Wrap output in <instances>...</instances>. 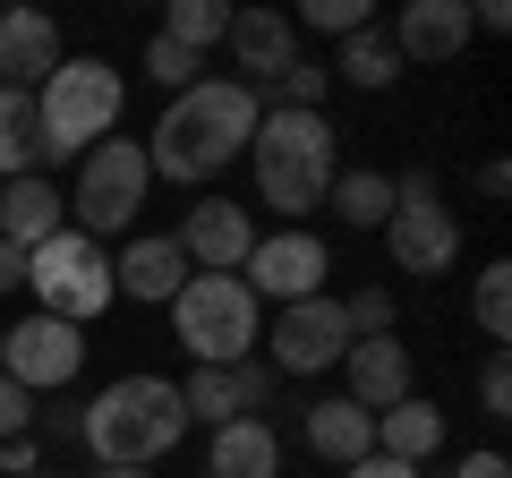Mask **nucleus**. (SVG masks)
Instances as JSON below:
<instances>
[{"label": "nucleus", "instance_id": "18", "mask_svg": "<svg viewBox=\"0 0 512 478\" xmlns=\"http://www.w3.org/2000/svg\"><path fill=\"white\" fill-rule=\"evenodd\" d=\"M60 60H69V52H60V26L43 18V9H0V86L35 94Z\"/></svg>", "mask_w": 512, "mask_h": 478}, {"label": "nucleus", "instance_id": "28", "mask_svg": "<svg viewBox=\"0 0 512 478\" xmlns=\"http://www.w3.org/2000/svg\"><path fill=\"white\" fill-rule=\"evenodd\" d=\"M197 69H205V60L188 52V43H171V35H154V43H146V77H154V86L188 94V86H197Z\"/></svg>", "mask_w": 512, "mask_h": 478}, {"label": "nucleus", "instance_id": "1", "mask_svg": "<svg viewBox=\"0 0 512 478\" xmlns=\"http://www.w3.org/2000/svg\"><path fill=\"white\" fill-rule=\"evenodd\" d=\"M256 94L239 86V77H197L188 94H171L163 103V120H154V137H146V171L154 180H214L222 163H239L248 154V137H256Z\"/></svg>", "mask_w": 512, "mask_h": 478}, {"label": "nucleus", "instance_id": "20", "mask_svg": "<svg viewBox=\"0 0 512 478\" xmlns=\"http://www.w3.org/2000/svg\"><path fill=\"white\" fill-rule=\"evenodd\" d=\"M299 436H308V453H316V461H333V470H350V461H367V453H376V419H367L359 402H342V393L308 402Z\"/></svg>", "mask_w": 512, "mask_h": 478}, {"label": "nucleus", "instance_id": "36", "mask_svg": "<svg viewBox=\"0 0 512 478\" xmlns=\"http://www.w3.org/2000/svg\"><path fill=\"white\" fill-rule=\"evenodd\" d=\"M0 291H26V248H9V239H0Z\"/></svg>", "mask_w": 512, "mask_h": 478}, {"label": "nucleus", "instance_id": "23", "mask_svg": "<svg viewBox=\"0 0 512 478\" xmlns=\"http://www.w3.org/2000/svg\"><path fill=\"white\" fill-rule=\"evenodd\" d=\"M325 205L350 222V231H384V214H393V180H384V171H333Z\"/></svg>", "mask_w": 512, "mask_h": 478}, {"label": "nucleus", "instance_id": "17", "mask_svg": "<svg viewBox=\"0 0 512 478\" xmlns=\"http://www.w3.org/2000/svg\"><path fill=\"white\" fill-rule=\"evenodd\" d=\"M342 402H359L367 419H376V410H393V402H410V350L393 342V333L342 350Z\"/></svg>", "mask_w": 512, "mask_h": 478}, {"label": "nucleus", "instance_id": "2", "mask_svg": "<svg viewBox=\"0 0 512 478\" xmlns=\"http://www.w3.org/2000/svg\"><path fill=\"white\" fill-rule=\"evenodd\" d=\"M180 436H188V402L171 376H111L77 410V444L94 453V470H154Z\"/></svg>", "mask_w": 512, "mask_h": 478}, {"label": "nucleus", "instance_id": "15", "mask_svg": "<svg viewBox=\"0 0 512 478\" xmlns=\"http://www.w3.org/2000/svg\"><path fill=\"white\" fill-rule=\"evenodd\" d=\"M222 43H231L239 86H248V94H265V86L299 60V26L282 18V9H231V35H222Z\"/></svg>", "mask_w": 512, "mask_h": 478}, {"label": "nucleus", "instance_id": "4", "mask_svg": "<svg viewBox=\"0 0 512 478\" xmlns=\"http://www.w3.org/2000/svg\"><path fill=\"white\" fill-rule=\"evenodd\" d=\"M256 197L274 205V214H316V205H325V188H333V146H342V137H333V120L325 111H256Z\"/></svg>", "mask_w": 512, "mask_h": 478}, {"label": "nucleus", "instance_id": "12", "mask_svg": "<svg viewBox=\"0 0 512 478\" xmlns=\"http://www.w3.org/2000/svg\"><path fill=\"white\" fill-rule=\"evenodd\" d=\"M171 239H180V257L197 265V274H239L248 248H256V214H248L239 197H197Z\"/></svg>", "mask_w": 512, "mask_h": 478}, {"label": "nucleus", "instance_id": "25", "mask_svg": "<svg viewBox=\"0 0 512 478\" xmlns=\"http://www.w3.org/2000/svg\"><path fill=\"white\" fill-rule=\"evenodd\" d=\"M35 171V94L0 86V180Z\"/></svg>", "mask_w": 512, "mask_h": 478}, {"label": "nucleus", "instance_id": "38", "mask_svg": "<svg viewBox=\"0 0 512 478\" xmlns=\"http://www.w3.org/2000/svg\"><path fill=\"white\" fill-rule=\"evenodd\" d=\"M26 478H60V470H26Z\"/></svg>", "mask_w": 512, "mask_h": 478}, {"label": "nucleus", "instance_id": "7", "mask_svg": "<svg viewBox=\"0 0 512 478\" xmlns=\"http://www.w3.org/2000/svg\"><path fill=\"white\" fill-rule=\"evenodd\" d=\"M146 188H154V171H146V146L137 137H103V146L77 163V188L60 205H69V231H86V239H111V231H128V222L146 214Z\"/></svg>", "mask_w": 512, "mask_h": 478}, {"label": "nucleus", "instance_id": "19", "mask_svg": "<svg viewBox=\"0 0 512 478\" xmlns=\"http://www.w3.org/2000/svg\"><path fill=\"white\" fill-rule=\"evenodd\" d=\"M52 231H69V205L43 171H18V180H0V239L9 248H43Z\"/></svg>", "mask_w": 512, "mask_h": 478}, {"label": "nucleus", "instance_id": "3", "mask_svg": "<svg viewBox=\"0 0 512 478\" xmlns=\"http://www.w3.org/2000/svg\"><path fill=\"white\" fill-rule=\"evenodd\" d=\"M120 111H128V86L111 60H60L35 86V171L52 180L60 163H86L103 137H120Z\"/></svg>", "mask_w": 512, "mask_h": 478}, {"label": "nucleus", "instance_id": "34", "mask_svg": "<svg viewBox=\"0 0 512 478\" xmlns=\"http://www.w3.org/2000/svg\"><path fill=\"white\" fill-rule=\"evenodd\" d=\"M77 410H86V402H60V410L35 402V427H43V436H69V444H77Z\"/></svg>", "mask_w": 512, "mask_h": 478}, {"label": "nucleus", "instance_id": "22", "mask_svg": "<svg viewBox=\"0 0 512 478\" xmlns=\"http://www.w3.org/2000/svg\"><path fill=\"white\" fill-rule=\"evenodd\" d=\"M376 453L384 461H410V470H427V461L444 453V410L436 402H393V410H376Z\"/></svg>", "mask_w": 512, "mask_h": 478}, {"label": "nucleus", "instance_id": "37", "mask_svg": "<svg viewBox=\"0 0 512 478\" xmlns=\"http://www.w3.org/2000/svg\"><path fill=\"white\" fill-rule=\"evenodd\" d=\"M86 478H154V470H86Z\"/></svg>", "mask_w": 512, "mask_h": 478}, {"label": "nucleus", "instance_id": "5", "mask_svg": "<svg viewBox=\"0 0 512 478\" xmlns=\"http://www.w3.org/2000/svg\"><path fill=\"white\" fill-rule=\"evenodd\" d=\"M171 333L197 368H248L256 359V291L239 274H188L171 299Z\"/></svg>", "mask_w": 512, "mask_h": 478}, {"label": "nucleus", "instance_id": "11", "mask_svg": "<svg viewBox=\"0 0 512 478\" xmlns=\"http://www.w3.org/2000/svg\"><path fill=\"white\" fill-rule=\"evenodd\" d=\"M325 274H333V248L316 231H274V239H256L248 248V265H239V282L256 291V308L274 299V308H299V299H316L325 291Z\"/></svg>", "mask_w": 512, "mask_h": 478}, {"label": "nucleus", "instance_id": "9", "mask_svg": "<svg viewBox=\"0 0 512 478\" xmlns=\"http://www.w3.org/2000/svg\"><path fill=\"white\" fill-rule=\"evenodd\" d=\"M77 368H86V325H60V316H26V325H9L0 333V376L18 393H60V385H77Z\"/></svg>", "mask_w": 512, "mask_h": 478}, {"label": "nucleus", "instance_id": "29", "mask_svg": "<svg viewBox=\"0 0 512 478\" xmlns=\"http://www.w3.org/2000/svg\"><path fill=\"white\" fill-rule=\"evenodd\" d=\"M291 26H316V35H359V26H376V9H367V0H308Z\"/></svg>", "mask_w": 512, "mask_h": 478}, {"label": "nucleus", "instance_id": "27", "mask_svg": "<svg viewBox=\"0 0 512 478\" xmlns=\"http://www.w3.org/2000/svg\"><path fill=\"white\" fill-rule=\"evenodd\" d=\"M470 316H478V333H487V342H512V265H487V274H478Z\"/></svg>", "mask_w": 512, "mask_h": 478}, {"label": "nucleus", "instance_id": "39", "mask_svg": "<svg viewBox=\"0 0 512 478\" xmlns=\"http://www.w3.org/2000/svg\"><path fill=\"white\" fill-rule=\"evenodd\" d=\"M0 333H9V325H0Z\"/></svg>", "mask_w": 512, "mask_h": 478}, {"label": "nucleus", "instance_id": "14", "mask_svg": "<svg viewBox=\"0 0 512 478\" xmlns=\"http://www.w3.org/2000/svg\"><path fill=\"white\" fill-rule=\"evenodd\" d=\"M384 35H393L402 69H410V60H419V69H436V60H461V43H470L478 26H470V0H402Z\"/></svg>", "mask_w": 512, "mask_h": 478}, {"label": "nucleus", "instance_id": "8", "mask_svg": "<svg viewBox=\"0 0 512 478\" xmlns=\"http://www.w3.org/2000/svg\"><path fill=\"white\" fill-rule=\"evenodd\" d=\"M384 248H393V274H453L461 265V222L436 197L427 171L393 180V214H384Z\"/></svg>", "mask_w": 512, "mask_h": 478}, {"label": "nucleus", "instance_id": "10", "mask_svg": "<svg viewBox=\"0 0 512 478\" xmlns=\"http://www.w3.org/2000/svg\"><path fill=\"white\" fill-rule=\"evenodd\" d=\"M265 350H274V376H325V368H342V350H350L342 299L316 291V299H299V308H274Z\"/></svg>", "mask_w": 512, "mask_h": 478}, {"label": "nucleus", "instance_id": "33", "mask_svg": "<svg viewBox=\"0 0 512 478\" xmlns=\"http://www.w3.org/2000/svg\"><path fill=\"white\" fill-rule=\"evenodd\" d=\"M444 478H512V461H504V453L487 444V453H461V461H453Z\"/></svg>", "mask_w": 512, "mask_h": 478}, {"label": "nucleus", "instance_id": "24", "mask_svg": "<svg viewBox=\"0 0 512 478\" xmlns=\"http://www.w3.org/2000/svg\"><path fill=\"white\" fill-rule=\"evenodd\" d=\"M333 77H350V86H393L402 77V52H393V35L384 26H359V35H342V52H333Z\"/></svg>", "mask_w": 512, "mask_h": 478}, {"label": "nucleus", "instance_id": "21", "mask_svg": "<svg viewBox=\"0 0 512 478\" xmlns=\"http://www.w3.org/2000/svg\"><path fill=\"white\" fill-rule=\"evenodd\" d=\"M205 470L214 478H282V436L265 419H231L205 436Z\"/></svg>", "mask_w": 512, "mask_h": 478}, {"label": "nucleus", "instance_id": "31", "mask_svg": "<svg viewBox=\"0 0 512 478\" xmlns=\"http://www.w3.org/2000/svg\"><path fill=\"white\" fill-rule=\"evenodd\" d=\"M478 410H487V419H512V368H504V350H487V368H478Z\"/></svg>", "mask_w": 512, "mask_h": 478}, {"label": "nucleus", "instance_id": "6", "mask_svg": "<svg viewBox=\"0 0 512 478\" xmlns=\"http://www.w3.org/2000/svg\"><path fill=\"white\" fill-rule=\"evenodd\" d=\"M26 291H35L43 316H60V325H94V316L111 308V248L86 231H52L43 248H26Z\"/></svg>", "mask_w": 512, "mask_h": 478}, {"label": "nucleus", "instance_id": "16", "mask_svg": "<svg viewBox=\"0 0 512 478\" xmlns=\"http://www.w3.org/2000/svg\"><path fill=\"white\" fill-rule=\"evenodd\" d=\"M180 282H188V257H180L171 231H146V239H128L120 257H111V291L137 299V308H171Z\"/></svg>", "mask_w": 512, "mask_h": 478}, {"label": "nucleus", "instance_id": "26", "mask_svg": "<svg viewBox=\"0 0 512 478\" xmlns=\"http://www.w3.org/2000/svg\"><path fill=\"white\" fill-rule=\"evenodd\" d=\"M163 35L171 43H188V52H214L222 35H231V9H222V0H171V18H163Z\"/></svg>", "mask_w": 512, "mask_h": 478}, {"label": "nucleus", "instance_id": "13", "mask_svg": "<svg viewBox=\"0 0 512 478\" xmlns=\"http://www.w3.org/2000/svg\"><path fill=\"white\" fill-rule=\"evenodd\" d=\"M265 393H274V368H188L180 402H188V427H231V419H265Z\"/></svg>", "mask_w": 512, "mask_h": 478}, {"label": "nucleus", "instance_id": "35", "mask_svg": "<svg viewBox=\"0 0 512 478\" xmlns=\"http://www.w3.org/2000/svg\"><path fill=\"white\" fill-rule=\"evenodd\" d=\"M342 478H427V470H410V461H384V453H367V461H350Z\"/></svg>", "mask_w": 512, "mask_h": 478}, {"label": "nucleus", "instance_id": "32", "mask_svg": "<svg viewBox=\"0 0 512 478\" xmlns=\"http://www.w3.org/2000/svg\"><path fill=\"white\" fill-rule=\"evenodd\" d=\"M26 427H35V393H18L9 376H0V444H9V436H26Z\"/></svg>", "mask_w": 512, "mask_h": 478}, {"label": "nucleus", "instance_id": "30", "mask_svg": "<svg viewBox=\"0 0 512 478\" xmlns=\"http://www.w3.org/2000/svg\"><path fill=\"white\" fill-rule=\"evenodd\" d=\"M342 316H350V342H376V333H393V291H350Z\"/></svg>", "mask_w": 512, "mask_h": 478}]
</instances>
